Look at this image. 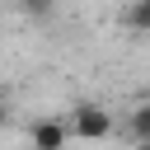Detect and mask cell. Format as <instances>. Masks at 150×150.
Returning a JSON list of instances; mask_svg holds the SVG:
<instances>
[{
    "instance_id": "1",
    "label": "cell",
    "mask_w": 150,
    "mask_h": 150,
    "mask_svg": "<svg viewBox=\"0 0 150 150\" xmlns=\"http://www.w3.org/2000/svg\"><path fill=\"white\" fill-rule=\"evenodd\" d=\"M66 136H75V141H89V145H98V141H108V136H112V112H108L103 103L84 98V103H75V108H70Z\"/></svg>"
},
{
    "instance_id": "6",
    "label": "cell",
    "mask_w": 150,
    "mask_h": 150,
    "mask_svg": "<svg viewBox=\"0 0 150 150\" xmlns=\"http://www.w3.org/2000/svg\"><path fill=\"white\" fill-rule=\"evenodd\" d=\"M5 127H9V98L0 94V131H5Z\"/></svg>"
},
{
    "instance_id": "3",
    "label": "cell",
    "mask_w": 150,
    "mask_h": 150,
    "mask_svg": "<svg viewBox=\"0 0 150 150\" xmlns=\"http://www.w3.org/2000/svg\"><path fill=\"white\" fill-rule=\"evenodd\" d=\"M122 23H127L131 33H150V0H131V5L122 9Z\"/></svg>"
},
{
    "instance_id": "5",
    "label": "cell",
    "mask_w": 150,
    "mask_h": 150,
    "mask_svg": "<svg viewBox=\"0 0 150 150\" xmlns=\"http://www.w3.org/2000/svg\"><path fill=\"white\" fill-rule=\"evenodd\" d=\"M52 9V0H28V14H47Z\"/></svg>"
},
{
    "instance_id": "2",
    "label": "cell",
    "mask_w": 150,
    "mask_h": 150,
    "mask_svg": "<svg viewBox=\"0 0 150 150\" xmlns=\"http://www.w3.org/2000/svg\"><path fill=\"white\" fill-rule=\"evenodd\" d=\"M28 141H33V150H66V122H56V117H42V122H33L28 127Z\"/></svg>"
},
{
    "instance_id": "4",
    "label": "cell",
    "mask_w": 150,
    "mask_h": 150,
    "mask_svg": "<svg viewBox=\"0 0 150 150\" xmlns=\"http://www.w3.org/2000/svg\"><path fill=\"white\" fill-rule=\"evenodd\" d=\"M131 136H136V145H150V103L131 108Z\"/></svg>"
}]
</instances>
